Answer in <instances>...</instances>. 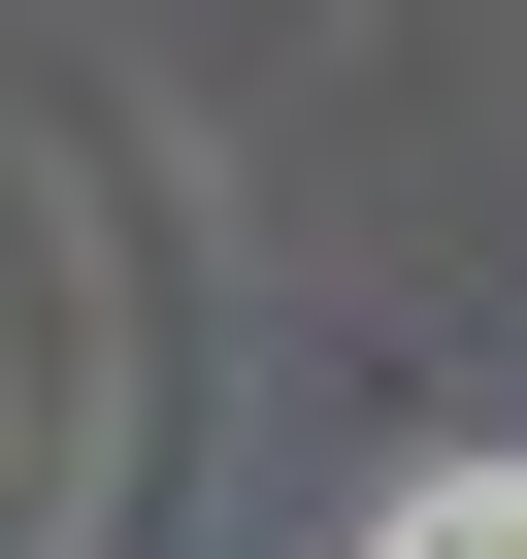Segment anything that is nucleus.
Segmentation results:
<instances>
[{"label":"nucleus","instance_id":"f257e3e1","mask_svg":"<svg viewBox=\"0 0 527 559\" xmlns=\"http://www.w3.org/2000/svg\"><path fill=\"white\" fill-rule=\"evenodd\" d=\"M363 559H527V461H429V493H396Z\"/></svg>","mask_w":527,"mask_h":559}]
</instances>
